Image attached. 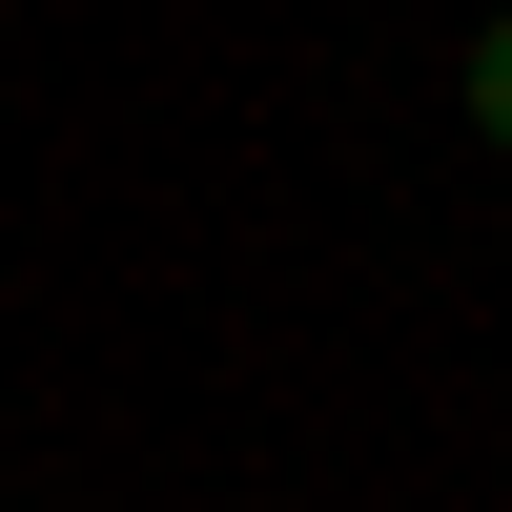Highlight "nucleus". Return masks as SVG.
Segmentation results:
<instances>
[{
    "mask_svg": "<svg viewBox=\"0 0 512 512\" xmlns=\"http://www.w3.org/2000/svg\"><path fill=\"white\" fill-rule=\"evenodd\" d=\"M472 144H512V21L472 41Z\"/></svg>",
    "mask_w": 512,
    "mask_h": 512,
    "instance_id": "obj_1",
    "label": "nucleus"
}]
</instances>
